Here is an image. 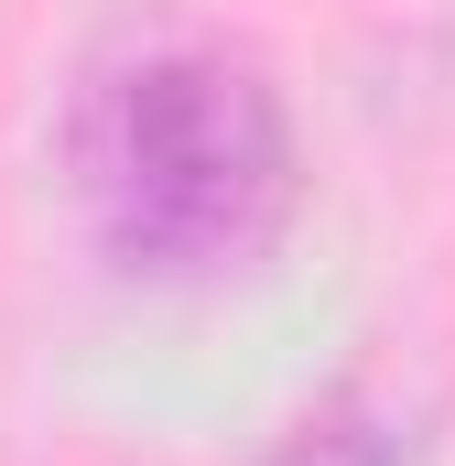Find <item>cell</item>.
Returning a JSON list of instances; mask_svg holds the SVG:
<instances>
[{
    "instance_id": "6da1fadb",
    "label": "cell",
    "mask_w": 455,
    "mask_h": 466,
    "mask_svg": "<svg viewBox=\"0 0 455 466\" xmlns=\"http://www.w3.org/2000/svg\"><path fill=\"white\" fill-rule=\"evenodd\" d=\"M76 163H87V207L109 249L152 271H217L238 249H260L293 196L282 98L217 44H174L109 76Z\"/></svg>"
}]
</instances>
